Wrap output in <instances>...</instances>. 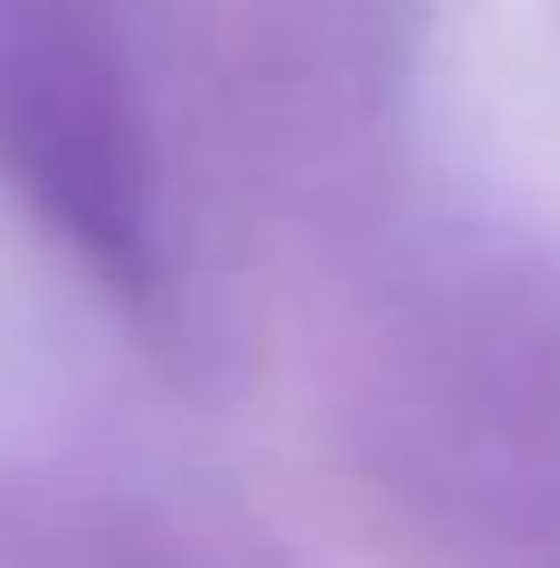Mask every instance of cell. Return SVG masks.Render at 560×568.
<instances>
[{
    "label": "cell",
    "instance_id": "cell-1",
    "mask_svg": "<svg viewBox=\"0 0 560 568\" xmlns=\"http://www.w3.org/2000/svg\"><path fill=\"white\" fill-rule=\"evenodd\" d=\"M0 182L83 264H157V149L108 0H0Z\"/></svg>",
    "mask_w": 560,
    "mask_h": 568
}]
</instances>
